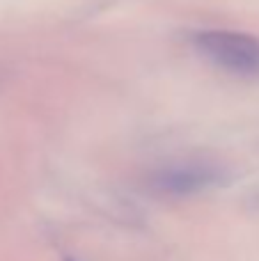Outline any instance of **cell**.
<instances>
[{"label": "cell", "instance_id": "obj_2", "mask_svg": "<svg viewBox=\"0 0 259 261\" xmlns=\"http://www.w3.org/2000/svg\"><path fill=\"white\" fill-rule=\"evenodd\" d=\"M220 176L223 172L209 163H186L159 172L154 176V188L168 195H195L216 186Z\"/></svg>", "mask_w": 259, "mask_h": 261}, {"label": "cell", "instance_id": "obj_1", "mask_svg": "<svg viewBox=\"0 0 259 261\" xmlns=\"http://www.w3.org/2000/svg\"><path fill=\"white\" fill-rule=\"evenodd\" d=\"M195 46L211 64L241 78H259V39L234 30H204Z\"/></svg>", "mask_w": 259, "mask_h": 261}]
</instances>
